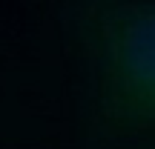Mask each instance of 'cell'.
I'll list each match as a JSON object with an SVG mask.
<instances>
[{"mask_svg":"<svg viewBox=\"0 0 155 149\" xmlns=\"http://www.w3.org/2000/svg\"><path fill=\"white\" fill-rule=\"evenodd\" d=\"M63 26L86 144L121 149L155 135V0H63Z\"/></svg>","mask_w":155,"mask_h":149,"instance_id":"1","label":"cell"},{"mask_svg":"<svg viewBox=\"0 0 155 149\" xmlns=\"http://www.w3.org/2000/svg\"><path fill=\"white\" fill-rule=\"evenodd\" d=\"M121 149H155V135L141 138V141H135V144H127V146H121Z\"/></svg>","mask_w":155,"mask_h":149,"instance_id":"2","label":"cell"}]
</instances>
